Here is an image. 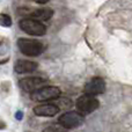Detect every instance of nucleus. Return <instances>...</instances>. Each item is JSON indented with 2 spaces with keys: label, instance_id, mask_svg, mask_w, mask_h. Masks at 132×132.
I'll return each mask as SVG.
<instances>
[{
  "label": "nucleus",
  "instance_id": "obj_1",
  "mask_svg": "<svg viewBox=\"0 0 132 132\" xmlns=\"http://www.w3.org/2000/svg\"><path fill=\"white\" fill-rule=\"evenodd\" d=\"M18 46L23 55L29 56V57H36L43 52V44L36 39L19 38Z\"/></svg>",
  "mask_w": 132,
  "mask_h": 132
},
{
  "label": "nucleus",
  "instance_id": "obj_2",
  "mask_svg": "<svg viewBox=\"0 0 132 132\" xmlns=\"http://www.w3.org/2000/svg\"><path fill=\"white\" fill-rule=\"evenodd\" d=\"M20 28L24 32L31 35V36H43L46 31V27L36 19H23L19 23Z\"/></svg>",
  "mask_w": 132,
  "mask_h": 132
},
{
  "label": "nucleus",
  "instance_id": "obj_3",
  "mask_svg": "<svg viewBox=\"0 0 132 132\" xmlns=\"http://www.w3.org/2000/svg\"><path fill=\"white\" fill-rule=\"evenodd\" d=\"M78 108V111L80 114H90V112L95 111L98 107H100V102L97 98L94 97V95H89V94H85L78 97L77 103H75Z\"/></svg>",
  "mask_w": 132,
  "mask_h": 132
},
{
  "label": "nucleus",
  "instance_id": "obj_4",
  "mask_svg": "<svg viewBox=\"0 0 132 132\" xmlns=\"http://www.w3.org/2000/svg\"><path fill=\"white\" fill-rule=\"evenodd\" d=\"M60 96V89L55 86H43L36 92L31 93V98L37 102L56 100Z\"/></svg>",
  "mask_w": 132,
  "mask_h": 132
},
{
  "label": "nucleus",
  "instance_id": "obj_5",
  "mask_svg": "<svg viewBox=\"0 0 132 132\" xmlns=\"http://www.w3.org/2000/svg\"><path fill=\"white\" fill-rule=\"evenodd\" d=\"M58 122L65 129H74L84 123V116L78 111H67L59 117Z\"/></svg>",
  "mask_w": 132,
  "mask_h": 132
},
{
  "label": "nucleus",
  "instance_id": "obj_6",
  "mask_svg": "<svg viewBox=\"0 0 132 132\" xmlns=\"http://www.w3.org/2000/svg\"><path fill=\"white\" fill-rule=\"evenodd\" d=\"M46 80L42 79V78H24L21 79L19 82V86L22 90L28 92V93H34L41 87L45 85Z\"/></svg>",
  "mask_w": 132,
  "mask_h": 132
},
{
  "label": "nucleus",
  "instance_id": "obj_7",
  "mask_svg": "<svg viewBox=\"0 0 132 132\" xmlns=\"http://www.w3.org/2000/svg\"><path fill=\"white\" fill-rule=\"evenodd\" d=\"M105 92V82L102 78L95 77L85 85V93L89 95H100Z\"/></svg>",
  "mask_w": 132,
  "mask_h": 132
},
{
  "label": "nucleus",
  "instance_id": "obj_8",
  "mask_svg": "<svg viewBox=\"0 0 132 132\" xmlns=\"http://www.w3.org/2000/svg\"><path fill=\"white\" fill-rule=\"evenodd\" d=\"M34 114L37 116L44 117H52L59 112V107L56 104H42L34 108Z\"/></svg>",
  "mask_w": 132,
  "mask_h": 132
},
{
  "label": "nucleus",
  "instance_id": "obj_9",
  "mask_svg": "<svg viewBox=\"0 0 132 132\" xmlns=\"http://www.w3.org/2000/svg\"><path fill=\"white\" fill-rule=\"evenodd\" d=\"M37 68V64L34 62H30V60H24V59H19L18 62L14 65V70L16 73H30L34 72Z\"/></svg>",
  "mask_w": 132,
  "mask_h": 132
},
{
  "label": "nucleus",
  "instance_id": "obj_10",
  "mask_svg": "<svg viewBox=\"0 0 132 132\" xmlns=\"http://www.w3.org/2000/svg\"><path fill=\"white\" fill-rule=\"evenodd\" d=\"M52 15H53V11L51 8H39L30 14V16L32 19H36L38 21H46L49 19H51Z\"/></svg>",
  "mask_w": 132,
  "mask_h": 132
},
{
  "label": "nucleus",
  "instance_id": "obj_11",
  "mask_svg": "<svg viewBox=\"0 0 132 132\" xmlns=\"http://www.w3.org/2000/svg\"><path fill=\"white\" fill-rule=\"evenodd\" d=\"M65 128L62 124H51V125L46 126L45 129H43V132H64Z\"/></svg>",
  "mask_w": 132,
  "mask_h": 132
},
{
  "label": "nucleus",
  "instance_id": "obj_12",
  "mask_svg": "<svg viewBox=\"0 0 132 132\" xmlns=\"http://www.w3.org/2000/svg\"><path fill=\"white\" fill-rule=\"evenodd\" d=\"M0 24L2 27H11L12 26V19L7 14H0Z\"/></svg>",
  "mask_w": 132,
  "mask_h": 132
},
{
  "label": "nucleus",
  "instance_id": "obj_13",
  "mask_svg": "<svg viewBox=\"0 0 132 132\" xmlns=\"http://www.w3.org/2000/svg\"><path fill=\"white\" fill-rule=\"evenodd\" d=\"M58 104H59V107H62L63 109H67V108H70L71 105L73 104V103H72V101H71L70 98L64 97L63 100L59 101V103H58Z\"/></svg>",
  "mask_w": 132,
  "mask_h": 132
},
{
  "label": "nucleus",
  "instance_id": "obj_14",
  "mask_svg": "<svg viewBox=\"0 0 132 132\" xmlns=\"http://www.w3.org/2000/svg\"><path fill=\"white\" fill-rule=\"evenodd\" d=\"M22 116H23V114H22V111H16V114H15V117L19 119V121H21L22 119Z\"/></svg>",
  "mask_w": 132,
  "mask_h": 132
},
{
  "label": "nucleus",
  "instance_id": "obj_15",
  "mask_svg": "<svg viewBox=\"0 0 132 132\" xmlns=\"http://www.w3.org/2000/svg\"><path fill=\"white\" fill-rule=\"evenodd\" d=\"M32 1L37 2V4H46V2H48L49 0H32Z\"/></svg>",
  "mask_w": 132,
  "mask_h": 132
},
{
  "label": "nucleus",
  "instance_id": "obj_16",
  "mask_svg": "<svg viewBox=\"0 0 132 132\" xmlns=\"http://www.w3.org/2000/svg\"><path fill=\"white\" fill-rule=\"evenodd\" d=\"M5 123H2V122H0V130H1V129H5Z\"/></svg>",
  "mask_w": 132,
  "mask_h": 132
}]
</instances>
